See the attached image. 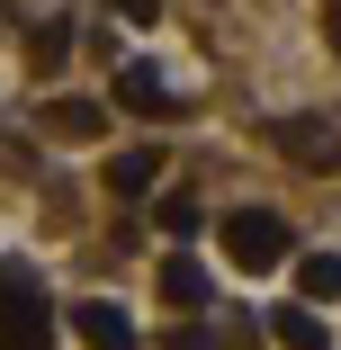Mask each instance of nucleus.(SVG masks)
Listing matches in <instances>:
<instances>
[{
	"instance_id": "nucleus-3",
	"label": "nucleus",
	"mask_w": 341,
	"mask_h": 350,
	"mask_svg": "<svg viewBox=\"0 0 341 350\" xmlns=\"http://www.w3.org/2000/svg\"><path fill=\"white\" fill-rule=\"evenodd\" d=\"M72 332H81L90 350H144V341H135V314L108 306V297H81V306H72Z\"/></svg>"
},
{
	"instance_id": "nucleus-2",
	"label": "nucleus",
	"mask_w": 341,
	"mask_h": 350,
	"mask_svg": "<svg viewBox=\"0 0 341 350\" xmlns=\"http://www.w3.org/2000/svg\"><path fill=\"white\" fill-rule=\"evenodd\" d=\"M225 252L243 269H269V260H288V225L269 216V206H234V216H225Z\"/></svg>"
},
{
	"instance_id": "nucleus-9",
	"label": "nucleus",
	"mask_w": 341,
	"mask_h": 350,
	"mask_svg": "<svg viewBox=\"0 0 341 350\" xmlns=\"http://www.w3.org/2000/svg\"><path fill=\"white\" fill-rule=\"evenodd\" d=\"M153 180H162V153H153V144H144V153H117V162H108V189H117V198H144Z\"/></svg>"
},
{
	"instance_id": "nucleus-7",
	"label": "nucleus",
	"mask_w": 341,
	"mask_h": 350,
	"mask_svg": "<svg viewBox=\"0 0 341 350\" xmlns=\"http://www.w3.org/2000/svg\"><path fill=\"white\" fill-rule=\"evenodd\" d=\"M207 297H216V288H207V269H197L189 252H171V260H162V306H171V314H197Z\"/></svg>"
},
{
	"instance_id": "nucleus-11",
	"label": "nucleus",
	"mask_w": 341,
	"mask_h": 350,
	"mask_svg": "<svg viewBox=\"0 0 341 350\" xmlns=\"http://www.w3.org/2000/svg\"><path fill=\"white\" fill-rule=\"evenodd\" d=\"M27 63H36V72H63V63H72V27H63V18H45V27L27 36Z\"/></svg>"
},
{
	"instance_id": "nucleus-15",
	"label": "nucleus",
	"mask_w": 341,
	"mask_h": 350,
	"mask_svg": "<svg viewBox=\"0 0 341 350\" xmlns=\"http://www.w3.org/2000/svg\"><path fill=\"white\" fill-rule=\"evenodd\" d=\"M323 36H332V45H341V0H332V10H323Z\"/></svg>"
},
{
	"instance_id": "nucleus-8",
	"label": "nucleus",
	"mask_w": 341,
	"mask_h": 350,
	"mask_svg": "<svg viewBox=\"0 0 341 350\" xmlns=\"http://www.w3.org/2000/svg\"><path fill=\"white\" fill-rule=\"evenodd\" d=\"M297 297L305 306H341V252H305L297 260Z\"/></svg>"
},
{
	"instance_id": "nucleus-5",
	"label": "nucleus",
	"mask_w": 341,
	"mask_h": 350,
	"mask_svg": "<svg viewBox=\"0 0 341 350\" xmlns=\"http://www.w3.org/2000/svg\"><path fill=\"white\" fill-rule=\"evenodd\" d=\"M279 153H288L297 171H332V162H341V135L314 126V117H288V126H279Z\"/></svg>"
},
{
	"instance_id": "nucleus-1",
	"label": "nucleus",
	"mask_w": 341,
	"mask_h": 350,
	"mask_svg": "<svg viewBox=\"0 0 341 350\" xmlns=\"http://www.w3.org/2000/svg\"><path fill=\"white\" fill-rule=\"evenodd\" d=\"M0 350H54V306L27 269L0 260Z\"/></svg>"
},
{
	"instance_id": "nucleus-6",
	"label": "nucleus",
	"mask_w": 341,
	"mask_h": 350,
	"mask_svg": "<svg viewBox=\"0 0 341 350\" xmlns=\"http://www.w3.org/2000/svg\"><path fill=\"white\" fill-rule=\"evenodd\" d=\"M45 135L54 144H90V135H108V108L99 99H45Z\"/></svg>"
},
{
	"instance_id": "nucleus-14",
	"label": "nucleus",
	"mask_w": 341,
	"mask_h": 350,
	"mask_svg": "<svg viewBox=\"0 0 341 350\" xmlns=\"http://www.w3.org/2000/svg\"><path fill=\"white\" fill-rule=\"evenodd\" d=\"M108 10H117V18H135V27H153V18H162V0H108Z\"/></svg>"
},
{
	"instance_id": "nucleus-12",
	"label": "nucleus",
	"mask_w": 341,
	"mask_h": 350,
	"mask_svg": "<svg viewBox=\"0 0 341 350\" xmlns=\"http://www.w3.org/2000/svg\"><path fill=\"white\" fill-rule=\"evenodd\" d=\"M153 225H162L171 243H189L197 225H207V206H197V198H153Z\"/></svg>"
},
{
	"instance_id": "nucleus-13",
	"label": "nucleus",
	"mask_w": 341,
	"mask_h": 350,
	"mask_svg": "<svg viewBox=\"0 0 341 350\" xmlns=\"http://www.w3.org/2000/svg\"><path fill=\"white\" fill-rule=\"evenodd\" d=\"M162 350H225V332H207V323H171Z\"/></svg>"
},
{
	"instance_id": "nucleus-4",
	"label": "nucleus",
	"mask_w": 341,
	"mask_h": 350,
	"mask_svg": "<svg viewBox=\"0 0 341 350\" xmlns=\"http://www.w3.org/2000/svg\"><path fill=\"white\" fill-rule=\"evenodd\" d=\"M108 99H117V108H144V117H162V108H171V81L153 72L144 54H126V63H117V81H108Z\"/></svg>"
},
{
	"instance_id": "nucleus-10",
	"label": "nucleus",
	"mask_w": 341,
	"mask_h": 350,
	"mask_svg": "<svg viewBox=\"0 0 341 350\" xmlns=\"http://www.w3.org/2000/svg\"><path fill=\"white\" fill-rule=\"evenodd\" d=\"M269 332H279V350H323V323H314V306H305V297L269 314Z\"/></svg>"
}]
</instances>
